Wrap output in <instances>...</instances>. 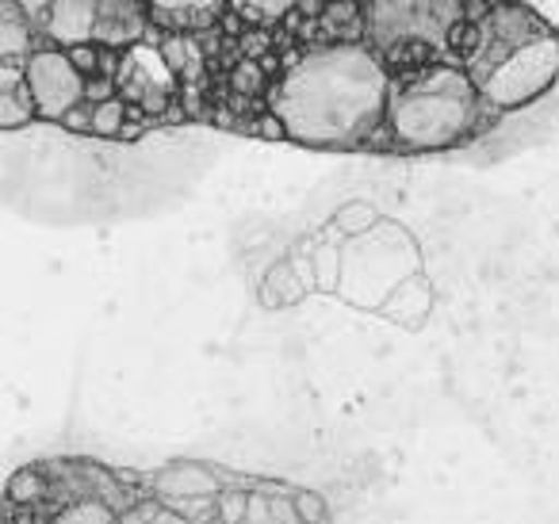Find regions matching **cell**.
Listing matches in <instances>:
<instances>
[{"label":"cell","mask_w":559,"mask_h":524,"mask_svg":"<svg viewBox=\"0 0 559 524\" xmlns=\"http://www.w3.org/2000/svg\"><path fill=\"white\" fill-rule=\"evenodd\" d=\"M304 291H311V287L299 279V272L292 269V261L276 264V269H269V276H264V307H288V302H296Z\"/></svg>","instance_id":"obj_10"},{"label":"cell","mask_w":559,"mask_h":524,"mask_svg":"<svg viewBox=\"0 0 559 524\" xmlns=\"http://www.w3.org/2000/svg\"><path fill=\"white\" fill-rule=\"evenodd\" d=\"M127 123H131V104H127L123 96L93 104V134H100V139H119Z\"/></svg>","instance_id":"obj_13"},{"label":"cell","mask_w":559,"mask_h":524,"mask_svg":"<svg viewBox=\"0 0 559 524\" xmlns=\"http://www.w3.org/2000/svg\"><path fill=\"white\" fill-rule=\"evenodd\" d=\"M35 119H39V104H35L32 88L0 93V127H4V131H20V127L35 123Z\"/></svg>","instance_id":"obj_12"},{"label":"cell","mask_w":559,"mask_h":524,"mask_svg":"<svg viewBox=\"0 0 559 524\" xmlns=\"http://www.w3.org/2000/svg\"><path fill=\"white\" fill-rule=\"evenodd\" d=\"M157 12H165V16H177L180 24L185 20H207L215 16L218 9H223L226 0H150Z\"/></svg>","instance_id":"obj_14"},{"label":"cell","mask_w":559,"mask_h":524,"mask_svg":"<svg viewBox=\"0 0 559 524\" xmlns=\"http://www.w3.org/2000/svg\"><path fill=\"white\" fill-rule=\"evenodd\" d=\"M372 223H376V211L368 207V203H345V207L334 215V226L342 234H360V230H368Z\"/></svg>","instance_id":"obj_17"},{"label":"cell","mask_w":559,"mask_h":524,"mask_svg":"<svg viewBox=\"0 0 559 524\" xmlns=\"http://www.w3.org/2000/svg\"><path fill=\"white\" fill-rule=\"evenodd\" d=\"M66 131H93V104H78V108L70 111V116L62 119Z\"/></svg>","instance_id":"obj_22"},{"label":"cell","mask_w":559,"mask_h":524,"mask_svg":"<svg viewBox=\"0 0 559 524\" xmlns=\"http://www.w3.org/2000/svg\"><path fill=\"white\" fill-rule=\"evenodd\" d=\"M35 24L20 9V0L0 4V62H27L35 55Z\"/></svg>","instance_id":"obj_7"},{"label":"cell","mask_w":559,"mask_h":524,"mask_svg":"<svg viewBox=\"0 0 559 524\" xmlns=\"http://www.w3.org/2000/svg\"><path fill=\"white\" fill-rule=\"evenodd\" d=\"M150 524H192V521H188V516H180L177 509H162V513H157Z\"/></svg>","instance_id":"obj_26"},{"label":"cell","mask_w":559,"mask_h":524,"mask_svg":"<svg viewBox=\"0 0 559 524\" xmlns=\"http://www.w3.org/2000/svg\"><path fill=\"white\" fill-rule=\"evenodd\" d=\"M27 88L39 104V116L62 123L78 104H85L88 78L73 66L70 50L39 47L27 58Z\"/></svg>","instance_id":"obj_4"},{"label":"cell","mask_w":559,"mask_h":524,"mask_svg":"<svg viewBox=\"0 0 559 524\" xmlns=\"http://www.w3.org/2000/svg\"><path fill=\"white\" fill-rule=\"evenodd\" d=\"M296 509H299V521L304 524H326L330 521V505L322 493L314 490H299L296 493Z\"/></svg>","instance_id":"obj_18"},{"label":"cell","mask_w":559,"mask_h":524,"mask_svg":"<svg viewBox=\"0 0 559 524\" xmlns=\"http://www.w3.org/2000/svg\"><path fill=\"white\" fill-rule=\"evenodd\" d=\"M50 498V475L47 467H20L9 483V505L35 509Z\"/></svg>","instance_id":"obj_9"},{"label":"cell","mask_w":559,"mask_h":524,"mask_svg":"<svg viewBox=\"0 0 559 524\" xmlns=\"http://www.w3.org/2000/svg\"><path fill=\"white\" fill-rule=\"evenodd\" d=\"M559 78V35H540L525 47L510 50L487 78L475 81L483 104L490 111H510L533 104Z\"/></svg>","instance_id":"obj_3"},{"label":"cell","mask_w":559,"mask_h":524,"mask_svg":"<svg viewBox=\"0 0 559 524\" xmlns=\"http://www.w3.org/2000/svg\"><path fill=\"white\" fill-rule=\"evenodd\" d=\"M70 58L85 78H100V62H104L100 43H81V47H70Z\"/></svg>","instance_id":"obj_19"},{"label":"cell","mask_w":559,"mask_h":524,"mask_svg":"<svg viewBox=\"0 0 559 524\" xmlns=\"http://www.w3.org/2000/svg\"><path fill=\"white\" fill-rule=\"evenodd\" d=\"M234 85H238L241 93H257V88H261V70H257V66H238Z\"/></svg>","instance_id":"obj_23"},{"label":"cell","mask_w":559,"mask_h":524,"mask_svg":"<svg viewBox=\"0 0 559 524\" xmlns=\"http://www.w3.org/2000/svg\"><path fill=\"white\" fill-rule=\"evenodd\" d=\"M162 58H165V66H169L173 73H185V66H188V47H185V39H169L162 47Z\"/></svg>","instance_id":"obj_21"},{"label":"cell","mask_w":559,"mask_h":524,"mask_svg":"<svg viewBox=\"0 0 559 524\" xmlns=\"http://www.w3.org/2000/svg\"><path fill=\"white\" fill-rule=\"evenodd\" d=\"M246 513H249V490H223L215 498L218 524H246Z\"/></svg>","instance_id":"obj_16"},{"label":"cell","mask_w":559,"mask_h":524,"mask_svg":"<svg viewBox=\"0 0 559 524\" xmlns=\"http://www.w3.org/2000/svg\"><path fill=\"white\" fill-rule=\"evenodd\" d=\"M479 88L472 73L456 66H421L403 73V81L391 85L388 100V146L406 154L426 150H449L479 131L487 116Z\"/></svg>","instance_id":"obj_2"},{"label":"cell","mask_w":559,"mask_h":524,"mask_svg":"<svg viewBox=\"0 0 559 524\" xmlns=\"http://www.w3.org/2000/svg\"><path fill=\"white\" fill-rule=\"evenodd\" d=\"M518 4H525L551 35H559V0H518Z\"/></svg>","instance_id":"obj_20"},{"label":"cell","mask_w":559,"mask_h":524,"mask_svg":"<svg viewBox=\"0 0 559 524\" xmlns=\"http://www.w3.org/2000/svg\"><path fill=\"white\" fill-rule=\"evenodd\" d=\"M223 478L207 463H169L154 475V493L165 505H185V501H215L223 493Z\"/></svg>","instance_id":"obj_6"},{"label":"cell","mask_w":559,"mask_h":524,"mask_svg":"<svg viewBox=\"0 0 559 524\" xmlns=\"http://www.w3.org/2000/svg\"><path fill=\"white\" fill-rule=\"evenodd\" d=\"M246 524H304L296 509V493H276V490H269V486L249 490Z\"/></svg>","instance_id":"obj_8"},{"label":"cell","mask_w":559,"mask_h":524,"mask_svg":"<svg viewBox=\"0 0 559 524\" xmlns=\"http://www.w3.org/2000/svg\"><path fill=\"white\" fill-rule=\"evenodd\" d=\"M104 24V0H55V9L43 20L50 47H81V43H96Z\"/></svg>","instance_id":"obj_5"},{"label":"cell","mask_w":559,"mask_h":524,"mask_svg":"<svg viewBox=\"0 0 559 524\" xmlns=\"http://www.w3.org/2000/svg\"><path fill=\"white\" fill-rule=\"evenodd\" d=\"M230 4L241 12V16L257 20V24H272V20L288 16L299 0H230Z\"/></svg>","instance_id":"obj_15"},{"label":"cell","mask_w":559,"mask_h":524,"mask_svg":"<svg viewBox=\"0 0 559 524\" xmlns=\"http://www.w3.org/2000/svg\"><path fill=\"white\" fill-rule=\"evenodd\" d=\"M43 524H119V513L104 501L88 498V501H73V505L50 509L43 516Z\"/></svg>","instance_id":"obj_11"},{"label":"cell","mask_w":559,"mask_h":524,"mask_svg":"<svg viewBox=\"0 0 559 524\" xmlns=\"http://www.w3.org/2000/svg\"><path fill=\"white\" fill-rule=\"evenodd\" d=\"M391 73L365 43L314 47L272 88V116L307 146H372L388 123Z\"/></svg>","instance_id":"obj_1"},{"label":"cell","mask_w":559,"mask_h":524,"mask_svg":"<svg viewBox=\"0 0 559 524\" xmlns=\"http://www.w3.org/2000/svg\"><path fill=\"white\" fill-rule=\"evenodd\" d=\"M253 131H257V134H264V139H288V131H284V123H280V119L272 116V111H264V116L257 119Z\"/></svg>","instance_id":"obj_24"},{"label":"cell","mask_w":559,"mask_h":524,"mask_svg":"<svg viewBox=\"0 0 559 524\" xmlns=\"http://www.w3.org/2000/svg\"><path fill=\"white\" fill-rule=\"evenodd\" d=\"M20 9L27 12V20H32V24H43V20H47V12L55 9V0H20Z\"/></svg>","instance_id":"obj_25"}]
</instances>
